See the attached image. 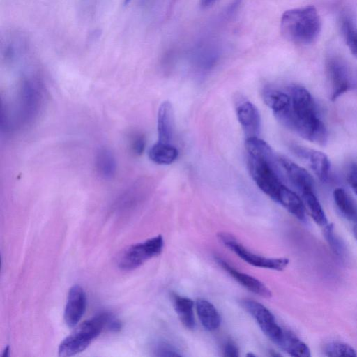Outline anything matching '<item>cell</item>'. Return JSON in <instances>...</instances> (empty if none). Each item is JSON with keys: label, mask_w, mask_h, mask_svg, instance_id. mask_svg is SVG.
<instances>
[{"label": "cell", "mask_w": 357, "mask_h": 357, "mask_svg": "<svg viewBox=\"0 0 357 357\" xmlns=\"http://www.w3.org/2000/svg\"><path fill=\"white\" fill-rule=\"evenodd\" d=\"M236 109L238 120L246 138L258 137L260 129V115L255 105L248 100L241 101L237 105Z\"/></svg>", "instance_id": "cell-11"}, {"label": "cell", "mask_w": 357, "mask_h": 357, "mask_svg": "<svg viewBox=\"0 0 357 357\" xmlns=\"http://www.w3.org/2000/svg\"><path fill=\"white\" fill-rule=\"evenodd\" d=\"M173 303L175 310L183 325L190 330L195 327L193 312V302L188 298L174 295Z\"/></svg>", "instance_id": "cell-22"}, {"label": "cell", "mask_w": 357, "mask_h": 357, "mask_svg": "<svg viewBox=\"0 0 357 357\" xmlns=\"http://www.w3.org/2000/svg\"><path fill=\"white\" fill-rule=\"evenodd\" d=\"M86 305V294L83 288L74 285L69 289L64 310V320L69 327L75 326L82 317Z\"/></svg>", "instance_id": "cell-10"}, {"label": "cell", "mask_w": 357, "mask_h": 357, "mask_svg": "<svg viewBox=\"0 0 357 357\" xmlns=\"http://www.w3.org/2000/svg\"><path fill=\"white\" fill-rule=\"evenodd\" d=\"M290 97L292 120L289 129L311 142L324 146L328 141V131L310 93L303 86L293 85Z\"/></svg>", "instance_id": "cell-1"}, {"label": "cell", "mask_w": 357, "mask_h": 357, "mask_svg": "<svg viewBox=\"0 0 357 357\" xmlns=\"http://www.w3.org/2000/svg\"><path fill=\"white\" fill-rule=\"evenodd\" d=\"M220 46L213 41H203L195 46L194 57L196 62L208 66L216 61L220 55Z\"/></svg>", "instance_id": "cell-26"}, {"label": "cell", "mask_w": 357, "mask_h": 357, "mask_svg": "<svg viewBox=\"0 0 357 357\" xmlns=\"http://www.w3.org/2000/svg\"><path fill=\"white\" fill-rule=\"evenodd\" d=\"M20 92L19 116L22 123H27L34 118L40 107V87L36 80L28 79L22 82Z\"/></svg>", "instance_id": "cell-8"}, {"label": "cell", "mask_w": 357, "mask_h": 357, "mask_svg": "<svg viewBox=\"0 0 357 357\" xmlns=\"http://www.w3.org/2000/svg\"><path fill=\"white\" fill-rule=\"evenodd\" d=\"M196 310L202 325L208 331L216 330L220 325V314L209 301L198 299L196 301Z\"/></svg>", "instance_id": "cell-17"}, {"label": "cell", "mask_w": 357, "mask_h": 357, "mask_svg": "<svg viewBox=\"0 0 357 357\" xmlns=\"http://www.w3.org/2000/svg\"><path fill=\"white\" fill-rule=\"evenodd\" d=\"M348 183L357 195V164H352L348 171L347 174Z\"/></svg>", "instance_id": "cell-31"}, {"label": "cell", "mask_w": 357, "mask_h": 357, "mask_svg": "<svg viewBox=\"0 0 357 357\" xmlns=\"http://www.w3.org/2000/svg\"><path fill=\"white\" fill-rule=\"evenodd\" d=\"M278 345L291 356L310 357L311 356L308 346L289 331L284 330L282 337Z\"/></svg>", "instance_id": "cell-20"}, {"label": "cell", "mask_w": 357, "mask_h": 357, "mask_svg": "<svg viewBox=\"0 0 357 357\" xmlns=\"http://www.w3.org/2000/svg\"><path fill=\"white\" fill-rule=\"evenodd\" d=\"M217 0H200L201 6L204 8L209 7L213 5Z\"/></svg>", "instance_id": "cell-34"}, {"label": "cell", "mask_w": 357, "mask_h": 357, "mask_svg": "<svg viewBox=\"0 0 357 357\" xmlns=\"http://www.w3.org/2000/svg\"><path fill=\"white\" fill-rule=\"evenodd\" d=\"M275 202L281 204L301 221L305 220L306 209L303 200L285 185H282L280 189Z\"/></svg>", "instance_id": "cell-16"}, {"label": "cell", "mask_w": 357, "mask_h": 357, "mask_svg": "<svg viewBox=\"0 0 357 357\" xmlns=\"http://www.w3.org/2000/svg\"><path fill=\"white\" fill-rule=\"evenodd\" d=\"M296 153L305 160L314 174L322 181H326L329 175L331 164L328 156L323 152L296 146Z\"/></svg>", "instance_id": "cell-14"}, {"label": "cell", "mask_w": 357, "mask_h": 357, "mask_svg": "<svg viewBox=\"0 0 357 357\" xmlns=\"http://www.w3.org/2000/svg\"><path fill=\"white\" fill-rule=\"evenodd\" d=\"M324 235L333 252L337 256L342 257L344 254V247L335 234L333 224L328 223L324 226Z\"/></svg>", "instance_id": "cell-29"}, {"label": "cell", "mask_w": 357, "mask_h": 357, "mask_svg": "<svg viewBox=\"0 0 357 357\" xmlns=\"http://www.w3.org/2000/svg\"><path fill=\"white\" fill-rule=\"evenodd\" d=\"M146 146L145 139L142 136H137L132 142V149L137 155L143 153Z\"/></svg>", "instance_id": "cell-32"}, {"label": "cell", "mask_w": 357, "mask_h": 357, "mask_svg": "<svg viewBox=\"0 0 357 357\" xmlns=\"http://www.w3.org/2000/svg\"><path fill=\"white\" fill-rule=\"evenodd\" d=\"M353 233H354V237L356 238V239L357 241V224H356L353 227Z\"/></svg>", "instance_id": "cell-36"}, {"label": "cell", "mask_w": 357, "mask_h": 357, "mask_svg": "<svg viewBox=\"0 0 357 357\" xmlns=\"http://www.w3.org/2000/svg\"><path fill=\"white\" fill-rule=\"evenodd\" d=\"M326 71L331 86V100L335 101L351 87L349 71L345 63L337 58H330L327 61Z\"/></svg>", "instance_id": "cell-9"}, {"label": "cell", "mask_w": 357, "mask_h": 357, "mask_svg": "<svg viewBox=\"0 0 357 357\" xmlns=\"http://www.w3.org/2000/svg\"><path fill=\"white\" fill-rule=\"evenodd\" d=\"M218 237L227 248L241 259L254 266L282 271L289 264V261L287 258H268L250 252L231 234L221 232L218 234Z\"/></svg>", "instance_id": "cell-6"}, {"label": "cell", "mask_w": 357, "mask_h": 357, "mask_svg": "<svg viewBox=\"0 0 357 357\" xmlns=\"http://www.w3.org/2000/svg\"><path fill=\"white\" fill-rule=\"evenodd\" d=\"M154 352L157 356H181V354L172 345L166 342L158 343L155 348Z\"/></svg>", "instance_id": "cell-30"}, {"label": "cell", "mask_w": 357, "mask_h": 357, "mask_svg": "<svg viewBox=\"0 0 357 357\" xmlns=\"http://www.w3.org/2000/svg\"><path fill=\"white\" fill-rule=\"evenodd\" d=\"M333 199L340 213L347 220L357 224V206L345 192L341 188H337L333 191Z\"/></svg>", "instance_id": "cell-23"}, {"label": "cell", "mask_w": 357, "mask_h": 357, "mask_svg": "<svg viewBox=\"0 0 357 357\" xmlns=\"http://www.w3.org/2000/svg\"><path fill=\"white\" fill-rule=\"evenodd\" d=\"M131 0H124V5H127L130 2Z\"/></svg>", "instance_id": "cell-37"}, {"label": "cell", "mask_w": 357, "mask_h": 357, "mask_svg": "<svg viewBox=\"0 0 357 357\" xmlns=\"http://www.w3.org/2000/svg\"><path fill=\"white\" fill-rule=\"evenodd\" d=\"M280 28L283 36L298 45H310L318 38L321 21L316 8L306 6L286 10L282 15Z\"/></svg>", "instance_id": "cell-2"}, {"label": "cell", "mask_w": 357, "mask_h": 357, "mask_svg": "<svg viewBox=\"0 0 357 357\" xmlns=\"http://www.w3.org/2000/svg\"><path fill=\"white\" fill-rule=\"evenodd\" d=\"M248 165L251 176L259 188L275 201L283 185L276 163L249 156Z\"/></svg>", "instance_id": "cell-5"}, {"label": "cell", "mask_w": 357, "mask_h": 357, "mask_svg": "<svg viewBox=\"0 0 357 357\" xmlns=\"http://www.w3.org/2000/svg\"><path fill=\"white\" fill-rule=\"evenodd\" d=\"M263 98L275 116L287 111L291 106L290 96L273 89H265L263 91Z\"/></svg>", "instance_id": "cell-18"}, {"label": "cell", "mask_w": 357, "mask_h": 357, "mask_svg": "<svg viewBox=\"0 0 357 357\" xmlns=\"http://www.w3.org/2000/svg\"><path fill=\"white\" fill-rule=\"evenodd\" d=\"M324 353L328 356H356L354 349L350 345L340 342H331L327 343L324 349Z\"/></svg>", "instance_id": "cell-28"}, {"label": "cell", "mask_w": 357, "mask_h": 357, "mask_svg": "<svg viewBox=\"0 0 357 357\" xmlns=\"http://www.w3.org/2000/svg\"><path fill=\"white\" fill-rule=\"evenodd\" d=\"M340 28L345 43L351 54L357 58V26L349 16L341 17Z\"/></svg>", "instance_id": "cell-27"}, {"label": "cell", "mask_w": 357, "mask_h": 357, "mask_svg": "<svg viewBox=\"0 0 357 357\" xmlns=\"http://www.w3.org/2000/svg\"><path fill=\"white\" fill-rule=\"evenodd\" d=\"M215 259L224 270L228 272L235 280L248 290L264 298H270L271 296V290L257 278L238 271L220 257H216Z\"/></svg>", "instance_id": "cell-13"}, {"label": "cell", "mask_w": 357, "mask_h": 357, "mask_svg": "<svg viewBox=\"0 0 357 357\" xmlns=\"http://www.w3.org/2000/svg\"><path fill=\"white\" fill-rule=\"evenodd\" d=\"M245 146L249 156L276 163V159L271 146L258 137L246 138Z\"/></svg>", "instance_id": "cell-21"}, {"label": "cell", "mask_w": 357, "mask_h": 357, "mask_svg": "<svg viewBox=\"0 0 357 357\" xmlns=\"http://www.w3.org/2000/svg\"><path fill=\"white\" fill-rule=\"evenodd\" d=\"M178 151L170 143L158 142L149 151V157L153 162L159 165H169L178 158Z\"/></svg>", "instance_id": "cell-19"}, {"label": "cell", "mask_w": 357, "mask_h": 357, "mask_svg": "<svg viewBox=\"0 0 357 357\" xmlns=\"http://www.w3.org/2000/svg\"><path fill=\"white\" fill-rule=\"evenodd\" d=\"M278 162L284 169L288 179L301 195L313 190L314 181L306 169L287 158H280Z\"/></svg>", "instance_id": "cell-12"}, {"label": "cell", "mask_w": 357, "mask_h": 357, "mask_svg": "<svg viewBox=\"0 0 357 357\" xmlns=\"http://www.w3.org/2000/svg\"><path fill=\"white\" fill-rule=\"evenodd\" d=\"M243 308L256 320L263 333L277 345L284 330L276 323L271 312L262 304L250 299L241 301Z\"/></svg>", "instance_id": "cell-7"}, {"label": "cell", "mask_w": 357, "mask_h": 357, "mask_svg": "<svg viewBox=\"0 0 357 357\" xmlns=\"http://www.w3.org/2000/svg\"><path fill=\"white\" fill-rule=\"evenodd\" d=\"M109 313H101L80 324L59 346V356H71L85 350L111 320Z\"/></svg>", "instance_id": "cell-3"}, {"label": "cell", "mask_w": 357, "mask_h": 357, "mask_svg": "<svg viewBox=\"0 0 357 357\" xmlns=\"http://www.w3.org/2000/svg\"><path fill=\"white\" fill-rule=\"evenodd\" d=\"M96 165L100 175L105 178H110L115 174L116 162L110 149L104 147L98 151Z\"/></svg>", "instance_id": "cell-24"}, {"label": "cell", "mask_w": 357, "mask_h": 357, "mask_svg": "<svg viewBox=\"0 0 357 357\" xmlns=\"http://www.w3.org/2000/svg\"><path fill=\"white\" fill-rule=\"evenodd\" d=\"M302 200L305 209L314 221L319 226L327 225L328 220L322 206L317 197L314 193V190L307 191L301 194Z\"/></svg>", "instance_id": "cell-25"}, {"label": "cell", "mask_w": 357, "mask_h": 357, "mask_svg": "<svg viewBox=\"0 0 357 357\" xmlns=\"http://www.w3.org/2000/svg\"><path fill=\"white\" fill-rule=\"evenodd\" d=\"M157 128L158 142L170 143L174 130V116L173 107L169 101L163 102L158 108Z\"/></svg>", "instance_id": "cell-15"}, {"label": "cell", "mask_w": 357, "mask_h": 357, "mask_svg": "<svg viewBox=\"0 0 357 357\" xmlns=\"http://www.w3.org/2000/svg\"><path fill=\"white\" fill-rule=\"evenodd\" d=\"M9 356V346H6L3 351L2 357H7Z\"/></svg>", "instance_id": "cell-35"}, {"label": "cell", "mask_w": 357, "mask_h": 357, "mask_svg": "<svg viewBox=\"0 0 357 357\" xmlns=\"http://www.w3.org/2000/svg\"><path fill=\"white\" fill-rule=\"evenodd\" d=\"M161 235L130 245L121 255L118 266L123 271H132L142 266L148 259L159 255L163 248Z\"/></svg>", "instance_id": "cell-4"}, {"label": "cell", "mask_w": 357, "mask_h": 357, "mask_svg": "<svg viewBox=\"0 0 357 357\" xmlns=\"http://www.w3.org/2000/svg\"><path fill=\"white\" fill-rule=\"evenodd\" d=\"M223 353L225 356L228 357H237L239 356L238 347L231 341L227 342L225 344Z\"/></svg>", "instance_id": "cell-33"}]
</instances>
